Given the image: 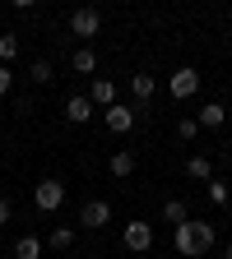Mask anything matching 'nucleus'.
Returning a JSON list of instances; mask_svg holds the SVG:
<instances>
[{
	"label": "nucleus",
	"mask_w": 232,
	"mask_h": 259,
	"mask_svg": "<svg viewBox=\"0 0 232 259\" xmlns=\"http://www.w3.org/2000/svg\"><path fill=\"white\" fill-rule=\"evenodd\" d=\"M209 250H214V222L186 218V222L177 227V254H181V259H200V254H209Z\"/></svg>",
	"instance_id": "1"
},
{
	"label": "nucleus",
	"mask_w": 232,
	"mask_h": 259,
	"mask_svg": "<svg viewBox=\"0 0 232 259\" xmlns=\"http://www.w3.org/2000/svg\"><path fill=\"white\" fill-rule=\"evenodd\" d=\"M32 204H38L42 213H56V208L65 204V185H60L56 176H47V181H38V190H32Z\"/></svg>",
	"instance_id": "2"
},
{
	"label": "nucleus",
	"mask_w": 232,
	"mask_h": 259,
	"mask_svg": "<svg viewBox=\"0 0 232 259\" xmlns=\"http://www.w3.org/2000/svg\"><path fill=\"white\" fill-rule=\"evenodd\" d=\"M168 93H172V102H186V97H195V93H200V70L181 65V70L168 79Z\"/></svg>",
	"instance_id": "3"
},
{
	"label": "nucleus",
	"mask_w": 232,
	"mask_h": 259,
	"mask_svg": "<svg viewBox=\"0 0 232 259\" xmlns=\"http://www.w3.org/2000/svg\"><path fill=\"white\" fill-rule=\"evenodd\" d=\"M121 241L135 250V254H144L149 245H153V222H125V232H121Z\"/></svg>",
	"instance_id": "4"
},
{
	"label": "nucleus",
	"mask_w": 232,
	"mask_h": 259,
	"mask_svg": "<svg viewBox=\"0 0 232 259\" xmlns=\"http://www.w3.org/2000/svg\"><path fill=\"white\" fill-rule=\"evenodd\" d=\"M70 32L75 37H97V32H103V14L97 10H75L70 14Z\"/></svg>",
	"instance_id": "5"
},
{
	"label": "nucleus",
	"mask_w": 232,
	"mask_h": 259,
	"mask_svg": "<svg viewBox=\"0 0 232 259\" xmlns=\"http://www.w3.org/2000/svg\"><path fill=\"white\" fill-rule=\"evenodd\" d=\"M79 222L93 227V232H97V227H107V222H112V204H107V199H88V204L79 208Z\"/></svg>",
	"instance_id": "6"
},
{
	"label": "nucleus",
	"mask_w": 232,
	"mask_h": 259,
	"mask_svg": "<svg viewBox=\"0 0 232 259\" xmlns=\"http://www.w3.org/2000/svg\"><path fill=\"white\" fill-rule=\"evenodd\" d=\"M65 120H70V125H84V120H93V102H88L84 93L65 97Z\"/></svg>",
	"instance_id": "7"
},
{
	"label": "nucleus",
	"mask_w": 232,
	"mask_h": 259,
	"mask_svg": "<svg viewBox=\"0 0 232 259\" xmlns=\"http://www.w3.org/2000/svg\"><path fill=\"white\" fill-rule=\"evenodd\" d=\"M103 120H107V130H112V135H125V130L135 125V111L116 102V107H107V111H103Z\"/></svg>",
	"instance_id": "8"
},
{
	"label": "nucleus",
	"mask_w": 232,
	"mask_h": 259,
	"mask_svg": "<svg viewBox=\"0 0 232 259\" xmlns=\"http://www.w3.org/2000/svg\"><path fill=\"white\" fill-rule=\"evenodd\" d=\"M88 102H93V107H103V111H107V107H116V83H112V79H93Z\"/></svg>",
	"instance_id": "9"
},
{
	"label": "nucleus",
	"mask_w": 232,
	"mask_h": 259,
	"mask_svg": "<svg viewBox=\"0 0 232 259\" xmlns=\"http://www.w3.org/2000/svg\"><path fill=\"white\" fill-rule=\"evenodd\" d=\"M223 120H227V107H223V102H205L200 116H195V125H200V130H218Z\"/></svg>",
	"instance_id": "10"
},
{
	"label": "nucleus",
	"mask_w": 232,
	"mask_h": 259,
	"mask_svg": "<svg viewBox=\"0 0 232 259\" xmlns=\"http://www.w3.org/2000/svg\"><path fill=\"white\" fill-rule=\"evenodd\" d=\"M186 176H190V181H205V185H209V181H214V162H209L205 153H195V157L186 162Z\"/></svg>",
	"instance_id": "11"
},
{
	"label": "nucleus",
	"mask_w": 232,
	"mask_h": 259,
	"mask_svg": "<svg viewBox=\"0 0 232 259\" xmlns=\"http://www.w3.org/2000/svg\"><path fill=\"white\" fill-rule=\"evenodd\" d=\"M130 93H135V102H149V97L158 93V79L153 74H135L130 79Z\"/></svg>",
	"instance_id": "12"
},
{
	"label": "nucleus",
	"mask_w": 232,
	"mask_h": 259,
	"mask_svg": "<svg viewBox=\"0 0 232 259\" xmlns=\"http://www.w3.org/2000/svg\"><path fill=\"white\" fill-rule=\"evenodd\" d=\"M70 70H75V74H93V70H97V56H93L88 47H79V51L70 56Z\"/></svg>",
	"instance_id": "13"
},
{
	"label": "nucleus",
	"mask_w": 232,
	"mask_h": 259,
	"mask_svg": "<svg viewBox=\"0 0 232 259\" xmlns=\"http://www.w3.org/2000/svg\"><path fill=\"white\" fill-rule=\"evenodd\" d=\"M14 259H42V241H38V236L14 241Z\"/></svg>",
	"instance_id": "14"
},
{
	"label": "nucleus",
	"mask_w": 232,
	"mask_h": 259,
	"mask_svg": "<svg viewBox=\"0 0 232 259\" xmlns=\"http://www.w3.org/2000/svg\"><path fill=\"white\" fill-rule=\"evenodd\" d=\"M162 218H168L172 227H181V222L190 218V208H186V199H168V204H162Z\"/></svg>",
	"instance_id": "15"
},
{
	"label": "nucleus",
	"mask_w": 232,
	"mask_h": 259,
	"mask_svg": "<svg viewBox=\"0 0 232 259\" xmlns=\"http://www.w3.org/2000/svg\"><path fill=\"white\" fill-rule=\"evenodd\" d=\"M130 171H135V153H130V148L112 153V176H130Z\"/></svg>",
	"instance_id": "16"
},
{
	"label": "nucleus",
	"mask_w": 232,
	"mask_h": 259,
	"mask_svg": "<svg viewBox=\"0 0 232 259\" xmlns=\"http://www.w3.org/2000/svg\"><path fill=\"white\" fill-rule=\"evenodd\" d=\"M47 245H51V250H70V245H75V227H56V232L47 236Z\"/></svg>",
	"instance_id": "17"
},
{
	"label": "nucleus",
	"mask_w": 232,
	"mask_h": 259,
	"mask_svg": "<svg viewBox=\"0 0 232 259\" xmlns=\"http://www.w3.org/2000/svg\"><path fill=\"white\" fill-rule=\"evenodd\" d=\"M19 56V32H0V60H14Z\"/></svg>",
	"instance_id": "18"
},
{
	"label": "nucleus",
	"mask_w": 232,
	"mask_h": 259,
	"mask_svg": "<svg viewBox=\"0 0 232 259\" xmlns=\"http://www.w3.org/2000/svg\"><path fill=\"white\" fill-rule=\"evenodd\" d=\"M195 135H200V125H195V116H181V120H177V139H181V144H190Z\"/></svg>",
	"instance_id": "19"
},
{
	"label": "nucleus",
	"mask_w": 232,
	"mask_h": 259,
	"mask_svg": "<svg viewBox=\"0 0 232 259\" xmlns=\"http://www.w3.org/2000/svg\"><path fill=\"white\" fill-rule=\"evenodd\" d=\"M227 199H232V190H227L223 181H209V204H214V208H223Z\"/></svg>",
	"instance_id": "20"
},
{
	"label": "nucleus",
	"mask_w": 232,
	"mask_h": 259,
	"mask_svg": "<svg viewBox=\"0 0 232 259\" xmlns=\"http://www.w3.org/2000/svg\"><path fill=\"white\" fill-rule=\"evenodd\" d=\"M51 60H32V83H51Z\"/></svg>",
	"instance_id": "21"
},
{
	"label": "nucleus",
	"mask_w": 232,
	"mask_h": 259,
	"mask_svg": "<svg viewBox=\"0 0 232 259\" xmlns=\"http://www.w3.org/2000/svg\"><path fill=\"white\" fill-rule=\"evenodd\" d=\"M10 83H14V70H10V65H0V97L10 93Z\"/></svg>",
	"instance_id": "22"
},
{
	"label": "nucleus",
	"mask_w": 232,
	"mask_h": 259,
	"mask_svg": "<svg viewBox=\"0 0 232 259\" xmlns=\"http://www.w3.org/2000/svg\"><path fill=\"white\" fill-rule=\"evenodd\" d=\"M5 222H10V199L0 194V227H5Z\"/></svg>",
	"instance_id": "23"
},
{
	"label": "nucleus",
	"mask_w": 232,
	"mask_h": 259,
	"mask_svg": "<svg viewBox=\"0 0 232 259\" xmlns=\"http://www.w3.org/2000/svg\"><path fill=\"white\" fill-rule=\"evenodd\" d=\"M223 259H232V241H227V250H223Z\"/></svg>",
	"instance_id": "24"
},
{
	"label": "nucleus",
	"mask_w": 232,
	"mask_h": 259,
	"mask_svg": "<svg viewBox=\"0 0 232 259\" xmlns=\"http://www.w3.org/2000/svg\"><path fill=\"white\" fill-rule=\"evenodd\" d=\"M227 167H232V153H227Z\"/></svg>",
	"instance_id": "25"
}]
</instances>
